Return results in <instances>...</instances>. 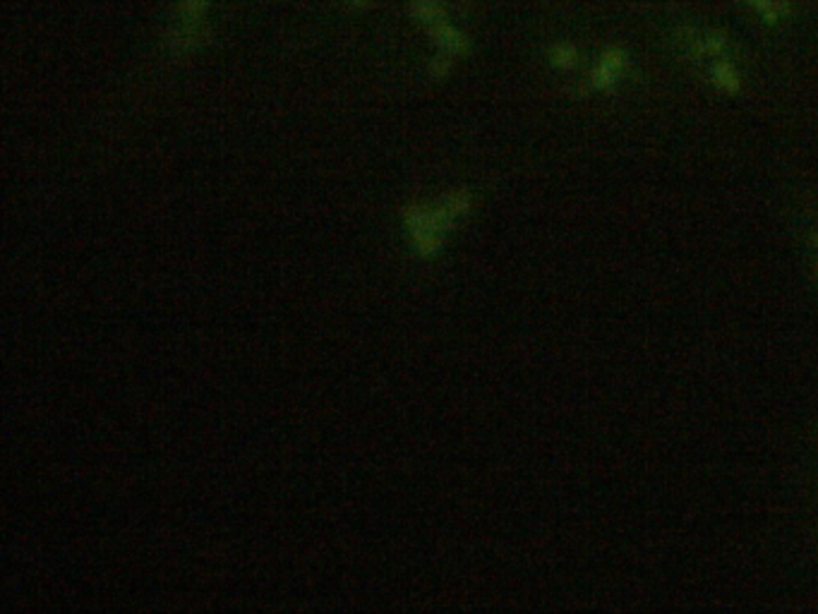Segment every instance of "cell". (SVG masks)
Instances as JSON below:
<instances>
[{
  "instance_id": "277c9868",
  "label": "cell",
  "mask_w": 818,
  "mask_h": 614,
  "mask_svg": "<svg viewBox=\"0 0 818 614\" xmlns=\"http://www.w3.org/2000/svg\"><path fill=\"white\" fill-rule=\"evenodd\" d=\"M372 3H375V0H348V8H353V10H365V8H370Z\"/></svg>"
},
{
  "instance_id": "6da1fadb",
  "label": "cell",
  "mask_w": 818,
  "mask_h": 614,
  "mask_svg": "<svg viewBox=\"0 0 818 614\" xmlns=\"http://www.w3.org/2000/svg\"><path fill=\"white\" fill-rule=\"evenodd\" d=\"M214 8V0H176V24H171L166 36V44L173 53H192L207 44L212 27H209V12Z\"/></svg>"
},
{
  "instance_id": "7a4b0ae2",
  "label": "cell",
  "mask_w": 818,
  "mask_h": 614,
  "mask_svg": "<svg viewBox=\"0 0 818 614\" xmlns=\"http://www.w3.org/2000/svg\"><path fill=\"white\" fill-rule=\"evenodd\" d=\"M427 34H430V39L435 41L437 53H442V56H449L456 60V58L468 56V51H471V41H468V36L463 34L456 24H451V20H442V22L432 24V27H427Z\"/></svg>"
},
{
  "instance_id": "3957f363",
  "label": "cell",
  "mask_w": 818,
  "mask_h": 614,
  "mask_svg": "<svg viewBox=\"0 0 818 614\" xmlns=\"http://www.w3.org/2000/svg\"><path fill=\"white\" fill-rule=\"evenodd\" d=\"M408 12L415 22L425 24V27H432V24L449 20V10L444 5V0H411L408 5Z\"/></svg>"
}]
</instances>
